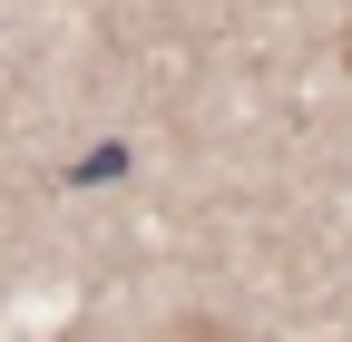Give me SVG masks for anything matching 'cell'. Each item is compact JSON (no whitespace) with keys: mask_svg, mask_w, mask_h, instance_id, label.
<instances>
[{"mask_svg":"<svg viewBox=\"0 0 352 342\" xmlns=\"http://www.w3.org/2000/svg\"><path fill=\"white\" fill-rule=\"evenodd\" d=\"M342 69H352V39H342Z\"/></svg>","mask_w":352,"mask_h":342,"instance_id":"3957f363","label":"cell"},{"mask_svg":"<svg viewBox=\"0 0 352 342\" xmlns=\"http://www.w3.org/2000/svg\"><path fill=\"white\" fill-rule=\"evenodd\" d=\"M186 342H235V332H215V323H196V332H186Z\"/></svg>","mask_w":352,"mask_h":342,"instance_id":"7a4b0ae2","label":"cell"},{"mask_svg":"<svg viewBox=\"0 0 352 342\" xmlns=\"http://www.w3.org/2000/svg\"><path fill=\"white\" fill-rule=\"evenodd\" d=\"M108 176H127V147H88L78 157V186H108Z\"/></svg>","mask_w":352,"mask_h":342,"instance_id":"6da1fadb","label":"cell"}]
</instances>
